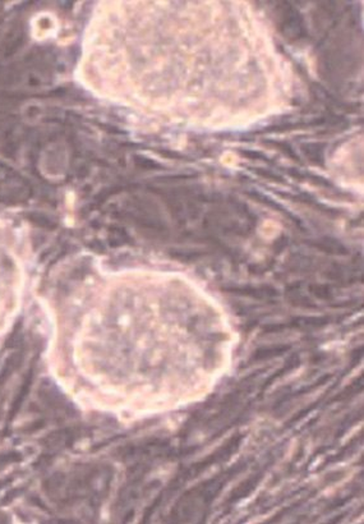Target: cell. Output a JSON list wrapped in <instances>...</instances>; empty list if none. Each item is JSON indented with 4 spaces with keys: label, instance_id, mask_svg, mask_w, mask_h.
Segmentation results:
<instances>
[{
    "label": "cell",
    "instance_id": "cell-1",
    "mask_svg": "<svg viewBox=\"0 0 364 524\" xmlns=\"http://www.w3.org/2000/svg\"><path fill=\"white\" fill-rule=\"evenodd\" d=\"M261 479V477H252V478H249L248 481H246L244 483H241L240 486L238 487V489L234 491V494L231 495V499L230 501H236L239 500V499H243V497L248 496L249 494H251L253 490H255V487L257 486L258 481Z\"/></svg>",
    "mask_w": 364,
    "mask_h": 524
},
{
    "label": "cell",
    "instance_id": "cell-2",
    "mask_svg": "<svg viewBox=\"0 0 364 524\" xmlns=\"http://www.w3.org/2000/svg\"><path fill=\"white\" fill-rule=\"evenodd\" d=\"M21 460V455L18 453H11V454L7 455H0V468H3L4 465L9 464V463L18 462Z\"/></svg>",
    "mask_w": 364,
    "mask_h": 524
}]
</instances>
